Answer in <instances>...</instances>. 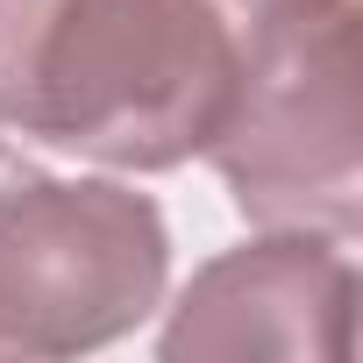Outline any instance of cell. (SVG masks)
<instances>
[{
  "label": "cell",
  "mask_w": 363,
  "mask_h": 363,
  "mask_svg": "<svg viewBox=\"0 0 363 363\" xmlns=\"http://www.w3.org/2000/svg\"><path fill=\"white\" fill-rule=\"evenodd\" d=\"M235 86L221 0H0V135L107 171L207 157Z\"/></svg>",
  "instance_id": "obj_1"
},
{
  "label": "cell",
  "mask_w": 363,
  "mask_h": 363,
  "mask_svg": "<svg viewBox=\"0 0 363 363\" xmlns=\"http://www.w3.org/2000/svg\"><path fill=\"white\" fill-rule=\"evenodd\" d=\"M356 349V264L328 235H278L214 257L178 292L157 356H306L349 363Z\"/></svg>",
  "instance_id": "obj_4"
},
{
  "label": "cell",
  "mask_w": 363,
  "mask_h": 363,
  "mask_svg": "<svg viewBox=\"0 0 363 363\" xmlns=\"http://www.w3.org/2000/svg\"><path fill=\"white\" fill-rule=\"evenodd\" d=\"M164 278L171 228L150 193L50 171L0 186V356L107 349L164 306Z\"/></svg>",
  "instance_id": "obj_3"
},
{
  "label": "cell",
  "mask_w": 363,
  "mask_h": 363,
  "mask_svg": "<svg viewBox=\"0 0 363 363\" xmlns=\"http://www.w3.org/2000/svg\"><path fill=\"white\" fill-rule=\"evenodd\" d=\"M207 157L250 228L328 242L363 228L356 0H292L250 15Z\"/></svg>",
  "instance_id": "obj_2"
},
{
  "label": "cell",
  "mask_w": 363,
  "mask_h": 363,
  "mask_svg": "<svg viewBox=\"0 0 363 363\" xmlns=\"http://www.w3.org/2000/svg\"><path fill=\"white\" fill-rule=\"evenodd\" d=\"M228 8H242V15H271V8H292V0H228Z\"/></svg>",
  "instance_id": "obj_5"
}]
</instances>
